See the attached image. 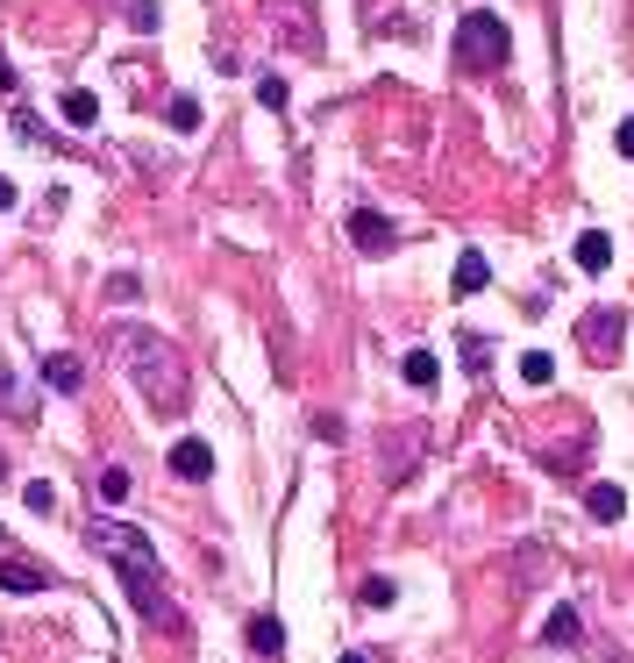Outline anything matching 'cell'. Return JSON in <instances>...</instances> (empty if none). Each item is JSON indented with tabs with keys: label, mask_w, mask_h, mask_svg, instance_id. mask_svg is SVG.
I'll use <instances>...</instances> for the list:
<instances>
[{
	"label": "cell",
	"mask_w": 634,
	"mask_h": 663,
	"mask_svg": "<svg viewBox=\"0 0 634 663\" xmlns=\"http://www.w3.org/2000/svg\"><path fill=\"white\" fill-rule=\"evenodd\" d=\"M86 542H94L100 556H108L114 570H122V593H129V607L143 613L150 628H186L178 621V599H172V578H164V564H157V550H150V535L143 529H129V521H86Z\"/></svg>",
	"instance_id": "obj_1"
},
{
	"label": "cell",
	"mask_w": 634,
	"mask_h": 663,
	"mask_svg": "<svg viewBox=\"0 0 634 663\" xmlns=\"http://www.w3.org/2000/svg\"><path fill=\"white\" fill-rule=\"evenodd\" d=\"M114 365L129 371V385L143 393L150 414H186V357H178L172 336H157V328H114Z\"/></svg>",
	"instance_id": "obj_2"
},
{
	"label": "cell",
	"mask_w": 634,
	"mask_h": 663,
	"mask_svg": "<svg viewBox=\"0 0 634 663\" xmlns=\"http://www.w3.org/2000/svg\"><path fill=\"white\" fill-rule=\"evenodd\" d=\"M513 57V29L500 22L492 8H478V14H463V29H457V65L463 72H500Z\"/></svg>",
	"instance_id": "obj_3"
},
{
	"label": "cell",
	"mask_w": 634,
	"mask_h": 663,
	"mask_svg": "<svg viewBox=\"0 0 634 663\" xmlns=\"http://www.w3.org/2000/svg\"><path fill=\"white\" fill-rule=\"evenodd\" d=\"M621 336H627V307H584L578 314V350L599 357V365L621 350Z\"/></svg>",
	"instance_id": "obj_4"
},
{
	"label": "cell",
	"mask_w": 634,
	"mask_h": 663,
	"mask_svg": "<svg viewBox=\"0 0 634 663\" xmlns=\"http://www.w3.org/2000/svg\"><path fill=\"white\" fill-rule=\"evenodd\" d=\"M342 229H350V243L364 250V258H392V250H400V229H392L379 207H350V221H342Z\"/></svg>",
	"instance_id": "obj_5"
},
{
	"label": "cell",
	"mask_w": 634,
	"mask_h": 663,
	"mask_svg": "<svg viewBox=\"0 0 634 663\" xmlns=\"http://www.w3.org/2000/svg\"><path fill=\"white\" fill-rule=\"evenodd\" d=\"M0 593H14V599L51 593V570H43L36 556H22V550H0Z\"/></svg>",
	"instance_id": "obj_6"
},
{
	"label": "cell",
	"mask_w": 634,
	"mask_h": 663,
	"mask_svg": "<svg viewBox=\"0 0 634 663\" xmlns=\"http://www.w3.org/2000/svg\"><path fill=\"white\" fill-rule=\"evenodd\" d=\"M164 464H172V478H186V486H207V478H215V449H207L200 435H178Z\"/></svg>",
	"instance_id": "obj_7"
},
{
	"label": "cell",
	"mask_w": 634,
	"mask_h": 663,
	"mask_svg": "<svg viewBox=\"0 0 634 663\" xmlns=\"http://www.w3.org/2000/svg\"><path fill=\"white\" fill-rule=\"evenodd\" d=\"M578 642H584V613L564 599V607H556L549 621H542V650H578Z\"/></svg>",
	"instance_id": "obj_8"
},
{
	"label": "cell",
	"mask_w": 634,
	"mask_h": 663,
	"mask_svg": "<svg viewBox=\"0 0 634 663\" xmlns=\"http://www.w3.org/2000/svg\"><path fill=\"white\" fill-rule=\"evenodd\" d=\"M43 385H51V393H79V385H86V365L72 350H51V357H43Z\"/></svg>",
	"instance_id": "obj_9"
},
{
	"label": "cell",
	"mask_w": 634,
	"mask_h": 663,
	"mask_svg": "<svg viewBox=\"0 0 634 663\" xmlns=\"http://www.w3.org/2000/svg\"><path fill=\"white\" fill-rule=\"evenodd\" d=\"M584 514H592V521H606V529H613V521L627 514V492L613 486V478H599V486H584Z\"/></svg>",
	"instance_id": "obj_10"
},
{
	"label": "cell",
	"mask_w": 634,
	"mask_h": 663,
	"mask_svg": "<svg viewBox=\"0 0 634 663\" xmlns=\"http://www.w3.org/2000/svg\"><path fill=\"white\" fill-rule=\"evenodd\" d=\"M250 650H256V663H278V656H285V628H278V613H250Z\"/></svg>",
	"instance_id": "obj_11"
},
{
	"label": "cell",
	"mask_w": 634,
	"mask_h": 663,
	"mask_svg": "<svg viewBox=\"0 0 634 663\" xmlns=\"http://www.w3.org/2000/svg\"><path fill=\"white\" fill-rule=\"evenodd\" d=\"M449 285H457V300H463V293H485V285H492V264L478 258V250H463V258H457V279H449Z\"/></svg>",
	"instance_id": "obj_12"
},
{
	"label": "cell",
	"mask_w": 634,
	"mask_h": 663,
	"mask_svg": "<svg viewBox=\"0 0 634 663\" xmlns=\"http://www.w3.org/2000/svg\"><path fill=\"white\" fill-rule=\"evenodd\" d=\"M613 264V236L606 229H584L578 236V271H606Z\"/></svg>",
	"instance_id": "obj_13"
},
{
	"label": "cell",
	"mask_w": 634,
	"mask_h": 663,
	"mask_svg": "<svg viewBox=\"0 0 634 663\" xmlns=\"http://www.w3.org/2000/svg\"><path fill=\"white\" fill-rule=\"evenodd\" d=\"M271 8H285V0H271ZM285 29V43H299V51H321V36H314V14H307V0H299V8H293V22H278Z\"/></svg>",
	"instance_id": "obj_14"
},
{
	"label": "cell",
	"mask_w": 634,
	"mask_h": 663,
	"mask_svg": "<svg viewBox=\"0 0 634 663\" xmlns=\"http://www.w3.org/2000/svg\"><path fill=\"white\" fill-rule=\"evenodd\" d=\"M0 414H14V421H36V400H29V385L14 379V371H0Z\"/></svg>",
	"instance_id": "obj_15"
},
{
	"label": "cell",
	"mask_w": 634,
	"mask_h": 663,
	"mask_svg": "<svg viewBox=\"0 0 634 663\" xmlns=\"http://www.w3.org/2000/svg\"><path fill=\"white\" fill-rule=\"evenodd\" d=\"M406 385H414V393H435V379H442V365H435V350H406Z\"/></svg>",
	"instance_id": "obj_16"
},
{
	"label": "cell",
	"mask_w": 634,
	"mask_h": 663,
	"mask_svg": "<svg viewBox=\"0 0 634 663\" xmlns=\"http://www.w3.org/2000/svg\"><path fill=\"white\" fill-rule=\"evenodd\" d=\"M164 122H172L178 135H193V129L207 122V115H200V100H193V94H172V100H164Z\"/></svg>",
	"instance_id": "obj_17"
},
{
	"label": "cell",
	"mask_w": 634,
	"mask_h": 663,
	"mask_svg": "<svg viewBox=\"0 0 634 663\" xmlns=\"http://www.w3.org/2000/svg\"><path fill=\"white\" fill-rule=\"evenodd\" d=\"M129 486H135V478H129V464H100V471H94V492H100V500H129Z\"/></svg>",
	"instance_id": "obj_18"
},
{
	"label": "cell",
	"mask_w": 634,
	"mask_h": 663,
	"mask_svg": "<svg viewBox=\"0 0 634 663\" xmlns=\"http://www.w3.org/2000/svg\"><path fill=\"white\" fill-rule=\"evenodd\" d=\"M65 122H72V129H94V122H100V100L86 94V86H72V94H65Z\"/></svg>",
	"instance_id": "obj_19"
},
{
	"label": "cell",
	"mask_w": 634,
	"mask_h": 663,
	"mask_svg": "<svg viewBox=\"0 0 634 663\" xmlns=\"http://www.w3.org/2000/svg\"><path fill=\"white\" fill-rule=\"evenodd\" d=\"M357 599H364V607H371V613H379V607H392V599H400V585H392V578H385V570H371V578H364V585H357Z\"/></svg>",
	"instance_id": "obj_20"
},
{
	"label": "cell",
	"mask_w": 634,
	"mask_h": 663,
	"mask_svg": "<svg viewBox=\"0 0 634 663\" xmlns=\"http://www.w3.org/2000/svg\"><path fill=\"white\" fill-rule=\"evenodd\" d=\"M22 507H29V514H57V486H51V478H29V486H22Z\"/></svg>",
	"instance_id": "obj_21"
},
{
	"label": "cell",
	"mask_w": 634,
	"mask_h": 663,
	"mask_svg": "<svg viewBox=\"0 0 634 663\" xmlns=\"http://www.w3.org/2000/svg\"><path fill=\"white\" fill-rule=\"evenodd\" d=\"M400 457L406 464L420 457V435H406V443H400V435H385V478H400Z\"/></svg>",
	"instance_id": "obj_22"
},
{
	"label": "cell",
	"mask_w": 634,
	"mask_h": 663,
	"mask_svg": "<svg viewBox=\"0 0 634 663\" xmlns=\"http://www.w3.org/2000/svg\"><path fill=\"white\" fill-rule=\"evenodd\" d=\"M521 379H527V385H549V379H556V357H549V350H527V357H521Z\"/></svg>",
	"instance_id": "obj_23"
},
{
	"label": "cell",
	"mask_w": 634,
	"mask_h": 663,
	"mask_svg": "<svg viewBox=\"0 0 634 663\" xmlns=\"http://www.w3.org/2000/svg\"><path fill=\"white\" fill-rule=\"evenodd\" d=\"M14 135H22V143H36V150H51V143H57V135L43 129V122H36L29 108H14Z\"/></svg>",
	"instance_id": "obj_24"
},
{
	"label": "cell",
	"mask_w": 634,
	"mask_h": 663,
	"mask_svg": "<svg viewBox=\"0 0 634 663\" xmlns=\"http://www.w3.org/2000/svg\"><path fill=\"white\" fill-rule=\"evenodd\" d=\"M457 357H463V371H485V357H492V336H457Z\"/></svg>",
	"instance_id": "obj_25"
},
{
	"label": "cell",
	"mask_w": 634,
	"mask_h": 663,
	"mask_svg": "<svg viewBox=\"0 0 634 663\" xmlns=\"http://www.w3.org/2000/svg\"><path fill=\"white\" fill-rule=\"evenodd\" d=\"M129 29H135V36H157V29H164V14L150 8V0H129Z\"/></svg>",
	"instance_id": "obj_26"
},
{
	"label": "cell",
	"mask_w": 634,
	"mask_h": 663,
	"mask_svg": "<svg viewBox=\"0 0 634 663\" xmlns=\"http://www.w3.org/2000/svg\"><path fill=\"white\" fill-rule=\"evenodd\" d=\"M256 100H264L271 115H285V100H293V94H285V79H278V72H264V79H256Z\"/></svg>",
	"instance_id": "obj_27"
},
{
	"label": "cell",
	"mask_w": 634,
	"mask_h": 663,
	"mask_svg": "<svg viewBox=\"0 0 634 663\" xmlns=\"http://www.w3.org/2000/svg\"><path fill=\"white\" fill-rule=\"evenodd\" d=\"M135 293H143V285H135L129 271H114V279H108V300H114V307H122V300H135Z\"/></svg>",
	"instance_id": "obj_28"
},
{
	"label": "cell",
	"mask_w": 634,
	"mask_h": 663,
	"mask_svg": "<svg viewBox=\"0 0 634 663\" xmlns=\"http://www.w3.org/2000/svg\"><path fill=\"white\" fill-rule=\"evenodd\" d=\"M314 435H321V443H342V414H314Z\"/></svg>",
	"instance_id": "obj_29"
},
{
	"label": "cell",
	"mask_w": 634,
	"mask_h": 663,
	"mask_svg": "<svg viewBox=\"0 0 634 663\" xmlns=\"http://www.w3.org/2000/svg\"><path fill=\"white\" fill-rule=\"evenodd\" d=\"M14 94H22V79H14V65L0 57V100H14Z\"/></svg>",
	"instance_id": "obj_30"
},
{
	"label": "cell",
	"mask_w": 634,
	"mask_h": 663,
	"mask_svg": "<svg viewBox=\"0 0 634 663\" xmlns=\"http://www.w3.org/2000/svg\"><path fill=\"white\" fill-rule=\"evenodd\" d=\"M14 200H22V186H14V178H8V172H0V215H8V207H14Z\"/></svg>",
	"instance_id": "obj_31"
},
{
	"label": "cell",
	"mask_w": 634,
	"mask_h": 663,
	"mask_svg": "<svg viewBox=\"0 0 634 663\" xmlns=\"http://www.w3.org/2000/svg\"><path fill=\"white\" fill-rule=\"evenodd\" d=\"M613 150H621V157L634 164V122H621V135H613Z\"/></svg>",
	"instance_id": "obj_32"
},
{
	"label": "cell",
	"mask_w": 634,
	"mask_h": 663,
	"mask_svg": "<svg viewBox=\"0 0 634 663\" xmlns=\"http://www.w3.org/2000/svg\"><path fill=\"white\" fill-rule=\"evenodd\" d=\"M336 663H364V656H357V650H350V656H336Z\"/></svg>",
	"instance_id": "obj_33"
},
{
	"label": "cell",
	"mask_w": 634,
	"mask_h": 663,
	"mask_svg": "<svg viewBox=\"0 0 634 663\" xmlns=\"http://www.w3.org/2000/svg\"><path fill=\"white\" fill-rule=\"evenodd\" d=\"M0 486H8V457H0Z\"/></svg>",
	"instance_id": "obj_34"
}]
</instances>
